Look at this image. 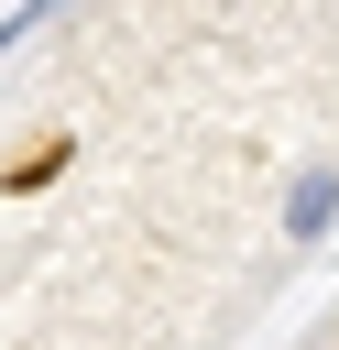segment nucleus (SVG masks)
I'll list each match as a JSON object with an SVG mask.
<instances>
[{"instance_id": "obj_1", "label": "nucleus", "mask_w": 339, "mask_h": 350, "mask_svg": "<svg viewBox=\"0 0 339 350\" xmlns=\"http://www.w3.org/2000/svg\"><path fill=\"white\" fill-rule=\"evenodd\" d=\"M66 164H77V142H66V131H33V142L0 164V186H11V197H33V186H55Z\"/></svg>"}]
</instances>
